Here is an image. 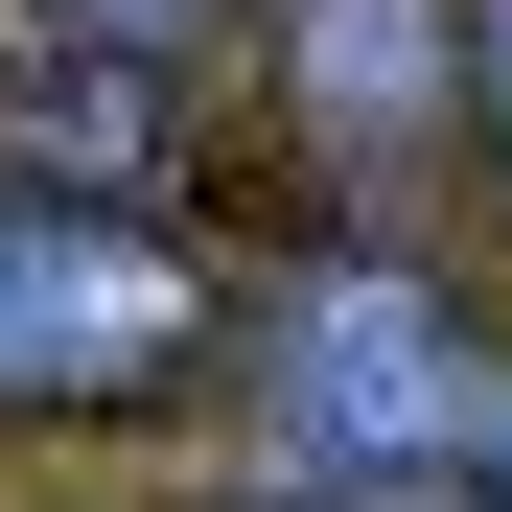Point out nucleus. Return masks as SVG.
<instances>
[{
    "label": "nucleus",
    "mask_w": 512,
    "mask_h": 512,
    "mask_svg": "<svg viewBox=\"0 0 512 512\" xmlns=\"http://www.w3.org/2000/svg\"><path fill=\"white\" fill-rule=\"evenodd\" d=\"M233 373H256V466H303V489H489V443H512L489 303L443 256H396V233L280 256L256 326H233Z\"/></svg>",
    "instance_id": "nucleus-1"
},
{
    "label": "nucleus",
    "mask_w": 512,
    "mask_h": 512,
    "mask_svg": "<svg viewBox=\"0 0 512 512\" xmlns=\"http://www.w3.org/2000/svg\"><path fill=\"white\" fill-rule=\"evenodd\" d=\"M210 350H233V303L163 210L0 187V443H117V419L210 396Z\"/></svg>",
    "instance_id": "nucleus-2"
},
{
    "label": "nucleus",
    "mask_w": 512,
    "mask_h": 512,
    "mask_svg": "<svg viewBox=\"0 0 512 512\" xmlns=\"http://www.w3.org/2000/svg\"><path fill=\"white\" fill-rule=\"evenodd\" d=\"M0 187H47V210H163V187H187V70L47 24V0H0Z\"/></svg>",
    "instance_id": "nucleus-3"
},
{
    "label": "nucleus",
    "mask_w": 512,
    "mask_h": 512,
    "mask_svg": "<svg viewBox=\"0 0 512 512\" xmlns=\"http://www.w3.org/2000/svg\"><path fill=\"white\" fill-rule=\"evenodd\" d=\"M233 24L280 47V117L350 163V187H396V163L466 117V0H233Z\"/></svg>",
    "instance_id": "nucleus-4"
},
{
    "label": "nucleus",
    "mask_w": 512,
    "mask_h": 512,
    "mask_svg": "<svg viewBox=\"0 0 512 512\" xmlns=\"http://www.w3.org/2000/svg\"><path fill=\"white\" fill-rule=\"evenodd\" d=\"M466 163H489V210H512V0H466Z\"/></svg>",
    "instance_id": "nucleus-5"
},
{
    "label": "nucleus",
    "mask_w": 512,
    "mask_h": 512,
    "mask_svg": "<svg viewBox=\"0 0 512 512\" xmlns=\"http://www.w3.org/2000/svg\"><path fill=\"white\" fill-rule=\"evenodd\" d=\"M47 24H94V47H163V70H210V24H233V0H47Z\"/></svg>",
    "instance_id": "nucleus-6"
},
{
    "label": "nucleus",
    "mask_w": 512,
    "mask_h": 512,
    "mask_svg": "<svg viewBox=\"0 0 512 512\" xmlns=\"http://www.w3.org/2000/svg\"><path fill=\"white\" fill-rule=\"evenodd\" d=\"M280 512H489V489H303V466H280Z\"/></svg>",
    "instance_id": "nucleus-7"
},
{
    "label": "nucleus",
    "mask_w": 512,
    "mask_h": 512,
    "mask_svg": "<svg viewBox=\"0 0 512 512\" xmlns=\"http://www.w3.org/2000/svg\"><path fill=\"white\" fill-rule=\"evenodd\" d=\"M489 512H512V443H489Z\"/></svg>",
    "instance_id": "nucleus-8"
}]
</instances>
